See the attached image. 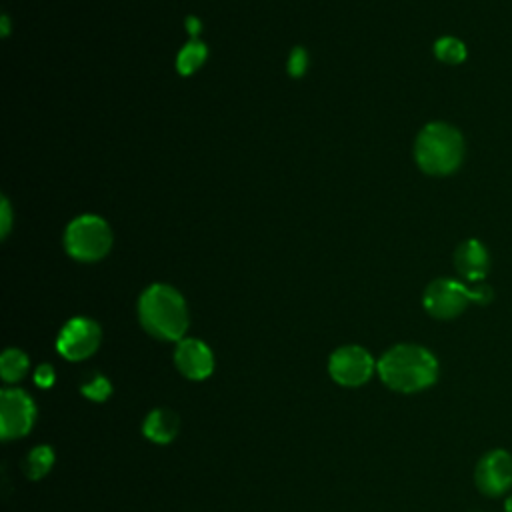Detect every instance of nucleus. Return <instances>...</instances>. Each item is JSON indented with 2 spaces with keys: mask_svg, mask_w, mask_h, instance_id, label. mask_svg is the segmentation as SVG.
<instances>
[{
  "mask_svg": "<svg viewBox=\"0 0 512 512\" xmlns=\"http://www.w3.org/2000/svg\"><path fill=\"white\" fill-rule=\"evenodd\" d=\"M504 512H512V494H508L504 500Z\"/></svg>",
  "mask_w": 512,
  "mask_h": 512,
  "instance_id": "21",
  "label": "nucleus"
},
{
  "mask_svg": "<svg viewBox=\"0 0 512 512\" xmlns=\"http://www.w3.org/2000/svg\"><path fill=\"white\" fill-rule=\"evenodd\" d=\"M100 340H102V330L98 322L86 316H76L62 326L56 338V350L66 360L80 362L90 358L98 350Z\"/></svg>",
  "mask_w": 512,
  "mask_h": 512,
  "instance_id": "9",
  "label": "nucleus"
},
{
  "mask_svg": "<svg viewBox=\"0 0 512 512\" xmlns=\"http://www.w3.org/2000/svg\"><path fill=\"white\" fill-rule=\"evenodd\" d=\"M30 368L28 356L20 348H6L0 356V376L6 384L20 382Z\"/></svg>",
  "mask_w": 512,
  "mask_h": 512,
  "instance_id": "14",
  "label": "nucleus"
},
{
  "mask_svg": "<svg viewBox=\"0 0 512 512\" xmlns=\"http://www.w3.org/2000/svg\"><path fill=\"white\" fill-rule=\"evenodd\" d=\"M308 68V54L304 48H294L288 58V72L292 76H302Z\"/></svg>",
  "mask_w": 512,
  "mask_h": 512,
  "instance_id": "18",
  "label": "nucleus"
},
{
  "mask_svg": "<svg viewBox=\"0 0 512 512\" xmlns=\"http://www.w3.org/2000/svg\"><path fill=\"white\" fill-rule=\"evenodd\" d=\"M138 320L142 328L166 342H180L186 338L190 324L188 306L182 294L170 284H150L138 298Z\"/></svg>",
  "mask_w": 512,
  "mask_h": 512,
  "instance_id": "2",
  "label": "nucleus"
},
{
  "mask_svg": "<svg viewBox=\"0 0 512 512\" xmlns=\"http://www.w3.org/2000/svg\"><path fill=\"white\" fill-rule=\"evenodd\" d=\"M374 372L376 362L372 354L358 344L340 346L328 358L330 378L344 388H358L366 384Z\"/></svg>",
  "mask_w": 512,
  "mask_h": 512,
  "instance_id": "6",
  "label": "nucleus"
},
{
  "mask_svg": "<svg viewBox=\"0 0 512 512\" xmlns=\"http://www.w3.org/2000/svg\"><path fill=\"white\" fill-rule=\"evenodd\" d=\"M66 252L80 262H96L112 248V230L108 222L96 214L76 216L64 232Z\"/></svg>",
  "mask_w": 512,
  "mask_h": 512,
  "instance_id": "4",
  "label": "nucleus"
},
{
  "mask_svg": "<svg viewBox=\"0 0 512 512\" xmlns=\"http://www.w3.org/2000/svg\"><path fill=\"white\" fill-rule=\"evenodd\" d=\"M0 220H2V238H6L8 232H10V224H12V212H10V204H8L6 198H2Z\"/></svg>",
  "mask_w": 512,
  "mask_h": 512,
  "instance_id": "20",
  "label": "nucleus"
},
{
  "mask_svg": "<svg viewBox=\"0 0 512 512\" xmlns=\"http://www.w3.org/2000/svg\"><path fill=\"white\" fill-rule=\"evenodd\" d=\"M2 34H8V16H2Z\"/></svg>",
  "mask_w": 512,
  "mask_h": 512,
  "instance_id": "22",
  "label": "nucleus"
},
{
  "mask_svg": "<svg viewBox=\"0 0 512 512\" xmlns=\"http://www.w3.org/2000/svg\"><path fill=\"white\" fill-rule=\"evenodd\" d=\"M180 420L170 408H154L148 412L142 424L144 436L154 444H168L178 436Z\"/></svg>",
  "mask_w": 512,
  "mask_h": 512,
  "instance_id": "12",
  "label": "nucleus"
},
{
  "mask_svg": "<svg viewBox=\"0 0 512 512\" xmlns=\"http://www.w3.org/2000/svg\"><path fill=\"white\" fill-rule=\"evenodd\" d=\"M468 304H474L472 284L456 278H436L422 294L424 310L436 320H452L460 316Z\"/></svg>",
  "mask_w": 512,
  "mask_h": 512,
  "instance_id": "5",
  "label": "nucleus"
},
{
  "mask_svg": "<svg viewBox=\"0 0 512 512\" xmlns=\"http://www.w3.org/2000/svg\"><path fill=\"white\" fill-rule=\"evenodd\" d=\"M36 422V404L22 388H4L0 392V438L18 440L26 436Z\"/></svg>",
  "mask_w": 512,
  "mask_h": 512,
  "instance_id": "7",
  "label": "nucleus"
},
{
  "mask_svg": "<svg viewBox=\"0 0 512 512\" xmlns=\"http://www.w3.org/2000/svg\"><path fill=\"white\" fill-rule=\"evenodd\" d=\"M464 138L458 128L448 122L426 124L414 142V160L424 174L448 176L456 172L464 160Z\"/></svg>",
  "mask_w": 512,
  "mask_h": 512,
  "instance_id": "3",
  "label": "nucleus"
},
{
  "mask_svg": "<svg viewBox=\"0 0 512 512\" xmlns=\"http://www.w3.org/2000/svg\"><path fill=\"white\" fill-rule=\"evenodd\" d=\"M54 460H56V456H54L52 446H48V444H38V446H34V448L24 456V460H22V470H24L26 478H30V480H40V478H44V476L52 470Z\"/></svg>",
  "mask_w": 512,
  "mask_h": 512,
  "instance_id": "13",
  "label": "nucleus"
},
{
  "mask_svg": "<svg viewBox=\"0 0 512 512\" xmlns=\"http://www.w3.org/2000/svg\"><path fill=\"white\" fill-rule=\"evenodd\" d=\"M454 268L466 284L484 282L490 272V252L478 238L460 242L454 250Z\"/></svg>",
  "mask_w": 512,
  "mask_h": 512,
  "instance_id": "11",
  "label": "nucleus"
},
{
  "mask_svg": "<svg viewBox=\"0 0 512 512\" xmlns=\"http://www.w3.org/2000/svg\"><path fill=\"white\" fill-rule=\"evenodd\" d=\"M376 372L390 390L414 394L436 384L440 364L426 346L396 344L376 360Z\"/></svg>",
  "mask_w": 512,
  "mask_h": 512,
  "instance_id": "1",
  "label": "nucleus"
},
{
  "mask_svg": "<svg viewBox=\"0 0 512 512\" xmlns=\"http://www.w3.org/2000/svg\"><path fill=\"white\" fill-rule=\"evenodd\" d=\"M206 54H208V50H206V46H204L202 42L190 40V42L180 50V54H178V60H176L178 72L184 74V76L196 72V70L202 66V62L206 60Z\"/></svg>",
  "mask_w": 512,
  "mask_h": 512,
  "instance_id": "16",
  "label": "nucleus"
},
{
  "mask_svg": "<svg viewBox=\"0 0 512 512\" xmlns=\"http://www.w3.org/2000/svg\"><path fill=\"white\" fill-rule=\"evenodd\" d=\"M434 56L444 62V64H450V66H456V64H462L468 56V50L464 46V42L456 36H440L436 42H434Z\"/></svg>",
  "mask_w": 512,
  "mask_h": 512,
  "instance_id": "15",
  "label": "nucleus"
},
{
  "mask_svg": "<svg viewBox=\"0 0 512 512\" xmlns=\"http://www.w3.org/2000/svg\"><path fill=\"white\" fill-rule=\"evenodd\" d=\"M80 392L92 402H104L112 394V384L104 374L88 372L80 382Z\"/></svg>",
  "mask_w": 512,
  "mask_h": 512,
  "instance_id": "17",
  "label": "nucleus"
},
{
  "mask_svg": "<svg viewBox=\"0 0 512 512\" xmlns=\"http://www.w3.org/2000/svg\"><path fill=\"white\" fill-rule=\"evenodd\" d=\"M56 380V372H54V366L52 364H40L36 370H34V382L36 386L40 388H50Z\"/></svg>",
  "mask_w": 512,
  "mask_h": 512,
  "instance_id": "19",
  "label": "nucleus"
},
{
  "mask_svg": "<svg viewBox=\"0 0 512 512\" xmlns=\"http://www.w3.org/2000/svg\"><path fill=\"white\" fill-rule=\"evenodd\" d=\"M174 364L188 380H204L214 372V354L210 346L198 338H182L176 342Z\"/></svg>",
  "mask_w": 512,
  "mask_h": 512,
  "instance_id": "10",
  "label": "nucleus"
},
{
  "mask_svg": "<svg viewBox=\"0 0 512 512\" xmlns=\"http://www.w3.org/2000/svg\"><path fill=\"white\" fill-rule=\"evenodd\" d=\"M474 484L486 498L508 496L512 490V454L504 448L484 452L474 466Z\"/></svg>",
  "mask_w": 512,
  "mask_h": 512,
  "instance_id": "8",
  "label": "nucleus"
}]
</instances>
